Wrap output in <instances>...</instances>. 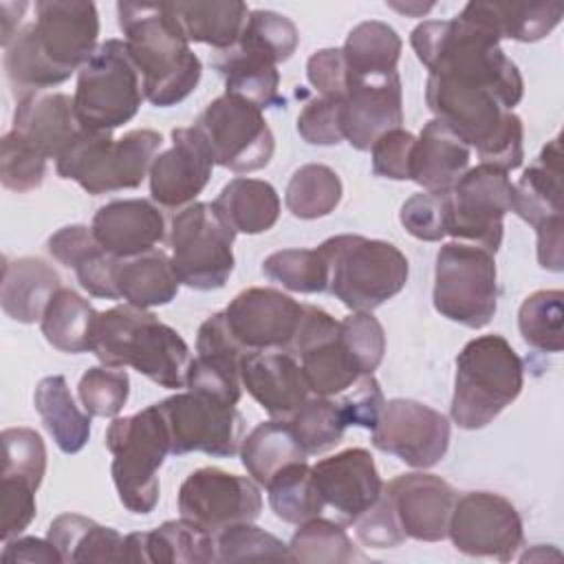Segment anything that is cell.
I'll return each mask as SVG.
<instances>
[{
  "label": "cell",
  "instance_id": "obj_1",
  "mask_svg": "<svg viewBox=\"0 0 564 564\" xmlns=\"http://www.w3.org/2000/svg\"><path fill=\"white\" fill-rule=\"evenodd\" d=\"M35 20L4 46V70L18 97L59 86L95 53L99 13L84 0H37Z\"/></svg>",
  "mask_w": 564,
  "mask_h": 564
},
{
  "label": "cell",
  "instance_id": "obj_2",
  "mask_svg": "<svg viewBox=\"0 0 564 564\" xmlns=\"http://www.w3.org/2000/svg\"><path fill=\"white\" fill-rule=\"evenodd\" d=\"M117 22L134 62L143 97L156 108L187 99L203 75V64L172 9V2H119Z\"/></svg>",
  "mask_w": 564,
  "mask_h": 564
},
{
  "label": "cell",
  "instance_id": "obj_3",
  "mask_svg": "<svg viewBox=\"0 0 564 564\" xmlns=\"http://www.w3.org/2000/svg\"><path fill=\"white\" fill-rule=\"evenodd\" d=\"M410 44L427 75L489 88L509 110L522 101V75L500 48V40L485 26L463 15L425 20L412 29Z\"/></svg>",
  "mask_w": 564,
  "mask_h": 564
},
{
  "label": "cell",
  "instance_id": "obj_4",
  "mask_svg": "<svg viewBox=\"0 0 564 564\" xmlns=\"http://www.w3.org/2000/svg\"><path fill=\"white\" fill-rule=\"evenodd\" d=\"M90 352L101 366H130L167 390L185 388L192 364L189 346L172 326L128 302L97 315Z\"/></svg>",
  "mask_w": 564,
  "mask_h": 564
},
{
  "label": "cell",
  "instance_id": "obj_5",
  "mask_svg": "<svg viewBox=\"0 0 564 564\" xmlns=\"http://www.w3.org/2000/svg\"><path fill=\"white\" fill-rule=\"evenodd\" d=\"M425 101L434 119L458 134L480 163L505 172L518 170L524 159V126L502 99L482 86L427 75Z\"/></svg>",
  "mask_w": 564,
  "mask_h": 564
},
{
  "label": "cell",
  "instance_id": "obj_6",
  "mask_svg": "<svg viewBox=\"0 0 564 564\" xmlns=\"http://www.w3.org/2000/svg\"><path fill=\"white\" fill-rule=\"evenodd\" d=\"M524 386V364L502 335H480L456 357L452 421L460 430L487 427Z\"/></svg>",
  "mask_w": 564,
  "mask_h": 564
},
{
  "label": "cell",
  "instance_id": "obj_7",
  "mask_svg": "<svg viewBox=\"0 0 564 564\" xmlns=\"http://www.w3.org/2000/svg\"><path fill=\"white\" fill-rule=\"evenodd\" d=\"M297 48L293 24L273 11H251L240 40L218 51L212 66L225 79V93L236 95L260 110L282 106L278 64Z\"/></svg>",
  "mask_w": 564,
  "mask_h": 564
},
{
  "label": "cell",
  "instance_id": "obj_8",
  "mask_svg": "<svg viewBox=\"0 0 564 564\" xmlns=\"http://www.w3.org/2000/svg\"><path fill=\"white\" fill-rule=\"evenodd\" d=\"M328 262V291L350 311L372 313L408 282L410 264L399 247L357 234H339L319 245Z\"/></svg>",
  "mask_w": 564,
  "mask_h": 564
},
{
  "label": "cell",
  "instance_id": "obj_9",
  "mask_svg": "<svg viewBox=\"0 0 564 564\" xmlns=\"http://www.w3.org/2000/svg\"><path fill=\"white\" fill-rule=\"evenodd\" d=\"M161 145L163 137L150 128L130 130L119 139H112V132L82 128L57 156L55 170L62 178L75 181L93 196L134 189L148 176Z\"/></svg>",
  "mask_w": 564,
  "mask_h": 564
},
{
  "label": "cell",
  "instance_id": "obj_10",
  "mask_svg": "<svg viewBox=\"0 0 564 564\" xmlns=\"http://www.w3.org/2000/svg\"><path fill=\"white\" fill-rule=\"evenodd\" d=\"M112 454V482L121 505L137 516L154 511L159 502V469L172 454L170 432L159 403L130 416H115L106 430Z\"/></svg>",
  "mask_w": 564,
  "mask_h": 564
},
{
  "label": "cell",
  "instance_id": "obj_11",
  "mask_svg": "<svg viewBox=\"0 0 564 564\" xmlns=\"http://www.w3.org/2000/svg\"><path fill=\"white\" fill-rule=\"evenodd\" d=\"M143 99L141 77L123 40L101 42L77 70L73 101L84 130L112 132L139 112Z\"/></svg>",
  "mask_w": 564,
  "mask_h": 564
},
{
  "label": "cell",
  "instance_id": "obj_12",
  "mask_svg": "<svg viewBox=\"0 0 564 564\" xmlns=\"http://www.w3.org/2000/svg\"><path fill=\"white\" fill-rule=\"evenodd\" d=\"M496 253L471 242H445L434 264V308L449 322L482 328L498 308Z\"/></svg>",
  "mask_w": 564,
  "mask_h": 564
},
{
  "label": "cell",
  "instance_id": "obj_13",
  "mask_svg": "<svg viewBox=\"0 0 564 564\" xmlns=\"http://www.w3.org/2000/svg\"><path fill=\"white\" fill-rule=\"evenodd\" d=\"M236 231L214 203H192L176 212L170 227L172 269L194 291L223 289L234 271Z\"/></svg>",
  "mask_w": 564,
  "mask_h": 564
},
{
  "label": "cell",
  "instance_id": "obj_14",
  "mask_svg": "<svg viewBox=\"0 0 564 564\" xmlns=\"http://www.w3.org/2000/svg\"><path fill=\"white\" fill-rule=\"evenodd\" d=\"M511 192L509 172L489 163L469 167L445 194V234L496 253L511 212Z\"/></svg>",
  "mask_w": 564,
  "mask_h": 564
},
{
  "label": "cell",
  "instance_id": "obj_15",
  "mask_svg": "<svg viewBox=\"0 0 564 564\" xmlns=\"http://www.w3.org/2000/svg\"><path fill=\"white\" fill-rule=\"evenodd\" d=\"M205 137L214 163L236 174L267 167L273 159L275 139L262 110L236 95L223 93L194 121Z\"/></svg>",
  "mask_w": 564,
  "mask_h": 564
},
{
  "label": "cell",
  "instance_id": "obj_16",
  "mask_svg": "<svg viewBox=\"0 0 564 564\" xmlns=\"http://www.w3.org/2000/svg\"><path fill=\"white\" fill-rule=\"evenodd\" d=\"M511 212L535 229L540 267L560 273L564 269L560 137L551 139L533 165H529L513 183Z\"/></svg>",
  "mask_w": 564,
  "mask_h": 564
},
{
  "label": "cell",
  "instance_id": "obj_17",
  "mask_svg": "<svg viewBox=\"0 0 564 564\" xmlns=\"http://www.w3.org/2000/svg\"><path fill=\"white\" fill-rule=\"evenodd\" d=\"M159 408L170 432L174 456L203 452L231 458L240 452L245 419L236 405L203 392L185 390L159 401Z\"/></svg>",
  "mask_w": 564,
  "mask_h": 564
},
{
  "label": "cell",
  "instance_id": "obj_18",
  "mask_svg": "<svg viewBox=\"0 0 564 564\" xmlns=\"http://www.w3.org/2000/svg\"><path fill=\"white\" fill-rule=\"evenodd\" d=\"M447 538L465 555L509 562L524 540L522 518L500 494L467 491L456 498Z\"/></svg>",
  "mask_w": 564,
  "mask_h": 564
},
{
  "label": "cell",
  "instance_id": "obj_19",
  "mask_svg": "<svg viewBox=\"0 0 564 564\" xmlns=\"http://www.w3.org/2000/svg\"><path fill=\"white\" fill-rule=\"evenodd\" d=\"M262 511L258 482L218 467L192 471L178 487V513L185 520L218 533L238 522H253Z\"/></svg>",
  "mask_w": 564,
  "mask_h": 564
},
{
  "label": "cell",
  "instance_id": "obj_20",
  "mask_svg": "<svg viewBox=\"0 0 564 564\" xmlns=\"http://www.w3.org/2000/svg\"><path fill=\"white\" fill-rule=\"evenodd\" d=\"M372 445L410 467L438 465L449 447V421L414 399H390L372 427Z\"/></svg>",
  "mask_w": 564,
  "mask_h": 564
},
{
  "label": "cell",
  "instance_id": "obj_21",
  "mask_svg": "<svg viewBox=\"0 0 564 564\" xmlns=\"http://www.w3.org/2000/svg\"><path fill=\"white\" fill-rule=\"evenodd\" d=\"M291 355L300 359L306 386L315 397H337L364 377L341 341L339 322L313 304H304Z\"/></svg>",
  "mask_w": 564,
  "mask_h": 564
},
{
  "label": "cell",
  "instance_id": "obj_22",
  "mask_svg": "<svg viewBox=\"0 0 564 564\" xmlns=\"http://www.w3.org/2000/svg\"><path fill=\"white\" fill-rule=\"evenodd\" d=\"M227 326L245 350L291 352L304 304L271 286L240 291L223 311Z\"/></svg>",
  "mask_w": 564,
  "mask_h": 564
},
{
  "label": "cell",
  "instance_id": "obj_23",
  "mask_svg": "<svg viewBox=\"0 0 564 564\" xmlns=\"http://www.w3.org/2000/svg\"><path fill=\"white\" fill-rule=\"evenodd\" d=\"M214 156L205 137L194 128H174L172 145L159 152L150 165V196L167 209H183L207 187Z\"/></svg>",
  "mask_w": 564,
  "mask_h": 564
},
{
  "label": "cell",
  "instance_id": "obj_24",
  "mask_svg": "<svg viewBox=\"0 0 564 564\" xmlns=\"http://www.w3.org/2000/svg\"><path fill=\"white\" fill-rule=\"evenodd\" d=\"M403 123V90L399 73L361 77L348 75L341 99V132L355 150L366 152L388 130Z\"/></svg>",
  "mask_w": 564,
  "mask_h": 564
},
{
  "label": "cell",
  "instance_id": "obj_25",
  "mask_svg": "<svg viewBox=\"0 0 564 564\" xmlns=\"http://www.w3.org/2000/svg\"><path fill=\"white\" fill-rule=\"evenodd\" d=\"M383 494L405 533L419 542H441L447 538L456 489L441 476L412 471L383 485Z\"/></svg>",
  "mask_w": 564,
  "mask_h": 564
},
{
  "label": "cell",
  "instance_id": "obj_26",
  "mask_svg": "<svg viewBox=\"0 0 564 564\" xmlns=\"http://www.w3.org/2000/svg\"><path fill=\"white\" fill-rule=\"evenodd\" d=\"M313 478L324 505L346 522H355L383 494L375 458L364 447H350L313 465Z\"/></svg>",
  "mask_w": 564,
  "mask_h": 564
},
{
  "label": "cell",
  "instance_id": "obj_27",
  "mask_svg": "<svg viewBox=\"0 0 564 564\" xmlns=\"http://www.w3.org/2000/svg\"><path fill=\"white\" fill-rule=\"evenodd\" d=\"M247 350L231 335L225 313L209 315L196 335V357L187 370V390L236 405L242 397L240 357Z\"/></svg>",
  "mask_w": 564,
  "mask_h": 564
},
{
  "label": "cell",
  "instance_id": "obj_28",
  "mask_svg": "<svg viewBox=\"0 0 564 564\" xmlns=\"http://www.w3.org/2000/svg\"><path fill=\"white\" fill-rule=\"evenodd\" d=\"M240 381L271 419H289L311 394L300 361L284 350H247Z\"/></svg>",
  "mask_w": 564,
  "mask_h": 564
},
{
  "label": "cell",
  "instance_id": "obj_29",
  "mask_svg": "<svg viewBox=\"0 0 564 564\" xmlns=\"http://www.w3.org/2000/svg\"><path fill=\"white\" fill-rule=\"evenodd\" d=\"M99 247L115 258H134L165 240L163 212L145 198H123L101 205L90 223Z\"/></svg>",
  "mask_w": 564,
  "mask_h": 564
},
{
  "label": "cell",
  "instance_id": "obj_30",
  "mask_svg": "<svg viewBox=\"0 0 564 564\" xmlns=\"http://www.w3.org/2000/svg\"><path fill=\"white\" fill-rule=\"evenodd\" d=\"M13 132L35 145L46 159H55L82 132L73 97L64 93H29L18 97Z\"/></svg>",
  "mask_w": 564,
  "mask_h": 564
},
{
  "label": "cell",
  "instance_id": "obj_31",
  "mask_svg": "<svg viewBox=\"0 0 564 564\" xmlns=\"http://www.w3.org/2000/svg\"><path fill=\"white\" fill-rule=\"evenodd\" d=\"M126 562L141 564H209L216 560V535L178 518L152 531L126 535Z\"/></svg>",
  "mask_w": 564,
  "mask_h": 564
},
{
  "label": "cell",
  "instance_id": "obj_32",
  "mask_svg": "<svg viewBox=\"0 0 564 564\" xmlns=\"http://www.w3.org/2000/svg\"><path fill=\"white\" fill-rule=\"evenodd\" d=\"M471 148L443 121L430 119L414 141L410 159V181L423 192L447 194L469 170Z\"/></svg>",
  "mask_w": 564,
  "mask_h": 564
},
{
  "label": "cell",
  "instance_id": "obj_33",
  "mask_svg": "<svg viewBox=\"0 0 564 564\" xmlns=\"http://www.w3.org/2000/svg\"><path fill=\"white\" fill-rule=\"evenodd\" d=\"M48 253L64 267L73 269L84 291L104 300H119L115 286V271L119 258L106 253L95 234L86 225H66L57 229L48 242Z\"/></svg>",
  "mask_w": 564,
  "mask_h": 564
},
{
  "label": "cell",
  "instance_id": "obj_34",
  "mask_svg": "<svg viewBox=\"0 0 564 564\" xmlns=\"http://www.w3.org/2000/svg\"><path fill=\"white\" fill-rule=\"evenodd\" d=\"M59 282V273L40 258H4L0 284L4 315L20 324L40 322L51 297L62 289Z\"/></svg>",
  "mask_w": 564,
  "mask_h": 564
},
{
  "label": "cell",
  "instance_id": "obj_35",
  "mask_svg": "<svg viewBox=\"0 0 564 564\" xmlns=\"http://www.w3.org/2000/svg\"><path fill=\"white\" fill-rule=\"evenodd\" d=\"M562 2H467L458 15L485 26L498 40L538 42L562 22Z\"/></svg>",
  "mask_w": 564,
  "mask_h": 564
},
{
  "label": "cell",
  "instance_id": "obj_36",
  "mask_svg": "<svg viewBox=\"0 0 564 564\" xmlns=\"http://www.w3.org/2000/svg\"><path fill=\"white\" fill-rule=\"evenodd\" d=\"M115 286L119 300L139 308H154L170 304L178 293V278L165 251L152 249L134 258H119L115 271Z\"/></svg>",
  "mask_w": 564,
  "mask_h": 564
},
{
  "label": "cell",
  "instance_id": "obj_37",
  "mask_svg": "<svg viewBox=\"0 0 564 564\" xmlns=\"http://www.w3.org/2000/svg\"><path fill=\"white\" fill-rule=\"evenodd\" d=\"M46 538L64 562H126V535L79 513L57 516Z\"/></svg>",
  "mask_w": 564,
  "mask_h": 564
},
{
  "label": "cell",
  "instance_id": "obj_38",
  "mask_svg": "<svg viewBox=\"0 0 564 564\" xmlns=\"http://www.w3.org/2000/svg\"><path fill=\"white\" fill-rule=\"evenodd\" d=\"M33 405L46 432L64 454H77L86 447L90 438V414L79 410L62 375L44 377L37 383Z\"/></svg>",
  "mask_w": 564,
  "mask_h": 564
},
{
  "label": "cell",
  "instance_id": "obj_39",
  "mask_svg": "<svg viewBox=\"0 0 564 564\" xmlns=\"http://www.w3.org/2000/svg\"><path fill=\"white\" fill-rule=\"evenodd\" d=\"M214 207L236 234H264L280 218V196L271 183L260 178H231L216 196Z\"/></svg>",
  "mask_w": 564,
  "mask_h": 564
},
{
  "label": "cell",
  "instance_id": "obj_40",
  "mask_svg": "<svg viewBox=\"0 0 564 564\" xmlns=\"http://www.w3.org/2000/svg\"><path fill=\"white\" fill-rule=\"evenodd\" d=\"M172 9L189 44H209L216 51H227L240 40L251 13L245 2L234 0L172 2Z\"/></svg>",
  "mask_w": 564,
  "mask_h": 564
},
{
  "label": "cell",
  "instance_id": "obj_41",
  "mask_svg": "<svg viewBox=\"0 0 564 564\" xmlns=\"http://www.w3.org/2000/svg\"><path fill=\"white\" fill-rule=\"evenodd\" d=\"M238 454L247 474L262 487L282 467L308 458V454L297 443L286 419H271V421L258 423L242 438Z\"/></svg>",
  "mask_w": 564,
  "mask_h": 564
},
{
  "label": "cell",
  "instance_id": "obj_42",
  "mask_svg": "<svg viewBox=\"0 0 564 564\" xmlns=\"http://www.w3.org/2000/svg\"><path fill=\"white\" fill-rule=\"evenodd\" d=\"M97 311L77 291L62 286L48 302L40 328L44 339L68 355H79L90 350L93 328L97 322Z\"/></svg>",
  "mask_w": 564,
  "mask_h": 564
},
{
  "label": "cell",
  "instance_id": "obj_43",
  "mask_svg": "<svg viewBox=\"0 0 564 564\" xmlns=\"http://www.w3.org/2000/svg\"><path fill=\"white\" fill-rule=\"evenodd\" d=\"M401 46V37L390 24L379 20L359 22L341 46L346 70L361 77L397 73Z\"/></svg>",
  "mask_w": 564,
  "mask_h": 564
},
{
  "label": "cell",
  "instance_id": "obj_44",
  "mask_svg": "<svg viewBox=\"0 0 564 564\" xmlns=\"http://www.w3.org/2000/svg\"><path fill=\"white\" fill-rule=\"evenodd\" d=\"M264 487L271 511L289 524H302L317 518L326 507L317 491L313 467L306 460L282 467Z\"/></svg>",
  "mask_w": 564,
  "mask_h": 564
},
{
  "label": "cell",
  "instance_id": "obj_45",
  "mask_svg": "<svg viewBox=\"0 0 564 564\" xmlns=\"http://www.w3.org/2000/svg\"><path fill=\"white\" fill-rule=\"evenodd\" d=\"M344 194L337 172L324 163H306L297 167L286 185V209L302 220L324 218L335 212Z\"/></svg>",
  "mask_w": 564,
  "mask_h": 564
},
{
  "label": "cell",
  "instance_id": "obj_46",
  "mask_svg": "<svg viewBox=\"0 0 564 564\" xmlns=\"http://www.w3.org/2000/svg\"><path fill=\"white\" fill-rule=\"evenodd\" d=\"M289 551L293 555V562L348 564L366 560V555L352 544L339 522L319 516L297 524V531L291 535Z\"/></svg>",
  "mask_w": 564,
  "mask_h": 564
},
{
  "label": "cell",
  "instance_id": "obj_47",
  "mask_svg": "<svg viewBox=\"0 0 564 564\" xmlns=\"http://www.w3.org/2000/svg\"><path fill=\"white\" fill-rule=\"evenodd\" d=\"M518 328L531 348L560 352L564 348V293L542 289L527 295L518 308Z\"/></svg>",
  "mask_w": 564,
  "mask_h": 564
},
{
  "label": "cell",
  "instance_id": "obj_48",
  "mask_svg": "<svg viewBox=\"0 0 564 564\" xmlns=\"http://www.w3.org/2000/svg\"><path fill=\"white\" fill-rule=\"evenodd\" d=\"M286 421L308 456L333 449L348 427L333 397H308Z\"/></svg>",
  "mask_w": 564,
  "mask_h": 564
},
{
  "label": "cell",
  "instance_id": "obj_49",
  "mask_svg": "<svg viewBox=\"0 0 564 564\" xmlns=\"http://www.w3.org/2000/svg\"><path fill=\"white\" fill-rule=\"evenodd\" d=\"M262 273L295 293L328 291V262L317 249H282L264 258Z\"/></svg>",
  "mask_w": 564,
  "mask_h": 564
},
{
  "label": "cell",
  "instance_id": "obj_50",
  "mask_svg": "<svg viewBox=\"0 0 564 564\" xmlns=\"http://www.w3.org/2000/svg\"><path fill=\"white\" fill-rule=\"evenodd\" d=\"M218 562H249V560H284L293 562L289 544L253 522H238L216 533Z\"/></svg>",
  "mask_w": 564,
  "mask_h": 564
},
{
  "label": "cell",
  "instance_id": "obj_51",
  "mask_svg": "<svg viewBox=\"0 0 564 564\" xmlns=\"http://www.w3.org/2000/svg\"><path fill=\"white\" fill-rule=\"evenodd\" d=\"M128 394H130V377L123 368L95 366V368H88L77 383L79 403L90 416H101V419L119 416V412L128 401Z\"/></svg>",
  "mask_w": 564,
  "mask_h": 564
},
{
  "label": "cell",
  "instance_id": "obj_52",
  "mask_svg": "<svg viewBox=\"0 0 564 564\" xmlns=\"http://www.w3.org/2000/svg\"><path fill=\"white\" fill-rule=\"evenodd\" d=\"M46 161L35 145L9 130L0 143V181L11 192H31L42 185Z\"/></svg>",
  "mask_w": 564,
  "mask_h": 564
},
{
  "label": "cell",
  "instance_id": "obj_53",
  "mask_svg": "<svg viewBox=\"0 0 564 564\" xmlns=\"http://www.w3.org/2000/svg\"><path fill=\"white\" fill-rule=\"evenodd\" d=\"M4 458L2 476H15L40 489L46 474V447L31 427H7L0 434Z\"/></svg>",
  "mask_w": 564,
  "mask_h": 564
},
{
  "label": "cell",
  "instance_id": "obj_54",
  "mask_svg": "<svg viewBox=\"0 0 564 564\" xmlns=\"http://www.w3.org/2000/svg\"><path fill=\"white\" fill-rule=\"evenodd\" d=\"M339 335L361 375H372L386 352V333L381 322L366 311H352L339 322Z\"/></svg>",
  "mask_w": 564,
  "mask_h": 564
},
{
  "label": "cell",
  "instance_id": "obj_55",
  "mask_svg": "<svg viewBox=\"0 0 564 564\" xmlns=\"http://www.w3.org/2000/svg\"><path fill=\"white\" fill-rule=\"evenodd\" d=\"M405 231L425 242H438L445 234V194L419 192L412 194L399 212Z\"/></svg>",
  "mask_w": 564,
  "mask_h": 564
},
{
  "label": "cell",
  "instance_id": "obj_56",
  "mask_svg": "<svg viewBox=\"0 0 564 564\" xmlns=\"http://www.w3.org/2000/svg\"><path fill=\"white\" fill-rule=\"evenodd\" d=\"M297 132L308 145H337L341 132V99L315 97L297 115Z\"/></svg>",
  "mask_w": 564,
  "mask_h": 564
},
{
  "label": "cell",
  "instance_id": "obj_57",
  "mask_svg": "<svg viewBox=\"0 0 564 564\" xmlns=\"http://www.w3.org/2000/svg\"><path fill=\"white\" fill-rule=\"evenodd\" d=\"M0 491H2L0 535H2V542H7L11 538H18L33 522L37 513V505H35L37 487L15 476H2Z\"/></svg>",
  "mask_w": 564,
  "mask_h": 564
},
{
  "label": "cell",
  "instance_id": "obj_58",
  "mask_svg": "<svg viewBox=\"0 0 564 564\" xmlns=\"http://www.w3.org/2000/svg\"><path fill=\"white\" fill-rule=\"evenodd\" d=\"M416 137L403 128L388 130L381 134L372 148V172L390 181H410V159Z\"/></svg>",
  "mask_w": 564,
  "mask_h": 564
},
{
  "label": "cell",
  "instance_id": "obj_59",
  "mask_svg": "<svg viewBox=\"0 0 564 564\" xmlns=\"http://www.w3.org/2000/svg\"><path fill=\"white\" fill-rule=\"evenodd\" d=\"M346 419L348 425L372 430L381 410H383V392L375 375L359 377L350 388H346L341 394L333 397Z\"/></svg>",
  "mask_w": 564,
  "mask_h": 564
},
{
  "label": "cell",
  "instance_id": "obj_60",
  "mask_svg": "<svg viewBox=\"0 0 564 564\" xmlns=\"http://www.w3.org/2000/svg\"><path fill=\"white\" fill-rule=\"evenodd\" d=\"M352 524L357 540L370 549H394L408 540L386 494Z\"/></svg>",
  "mask_w": 564,
  "mask_h": 564
},
{
  "label": "cell",
  "instance_id": "obj_61",
  "mask_svg": "<svg viewBox=\"0 0 564 564\" xmlns=\"http://www.w3.org/2000/svg\"><path fill=\"white\" fill-rule=\"evenodd\" d=\"M306 77L319 97L344 99L348 70L341 48H319L306 62Z\"/></svg>",
  "mask_w": 564,
  "mask_h": 564
},
{
  "label": "cell",
  "instance_id": "obj_62",
  "mask_svg": "<svg viewBox=\"0 0 564 564\" xmlns=\"http://www.w3.org/2000/svg\"><path fill=\"white\" fill-rule=\"evenodd\" d=\"M2 562H31V564H53L64 562L59 551L51 544V540L42 538H11L4 542Z\"/></svg>",
  "mask_w": 564,
  "mask_h": 564
},
{
  "label": "cell",
  "instance_id": "obj_63",
  "mask_svg": "<svg viewBox=\"0 0 564 564\" xmlns=\"http://www.w3.org/2000/svg\"><path fill=\"white\" fill-rule=\"evenodd\" d=\"M29 9L26 2H2L0 4V44L2 48L18 35L20 22L24 11Z\"/></svg>",
  "mask_w": 564,
  "mask_h": 564
},
{
  "label": "cell",
  "instance_id": "obj_64",
  "mask_svg": "<svg viewBox=\"0 0 564 564\" xmlns=\"http://www.w3.org/2000/svg\"><path fill=\"white\" fill-rule=\"evenodd\" d=\"M388 7H392V9H397V11H401V13H410V15H423V13H427L434 4H421V2H405V4H401V2H388Z\"/></svg>",
  "mask_w": 564,
  "mask_h": 564
}]
</instances>
